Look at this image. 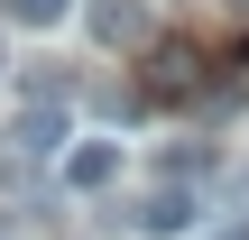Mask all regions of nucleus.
I'll return each mask as SVG.
<instances>
[{
	"label": "nucleus",
	"instance_id": "1",
	"mask_svg": "<svg viewBox=\"0 0 249 240\" xmlns=\"http://www.w3.org/2000/svg\"><path fill=\"white\" fill-rule=\"evenodd\" d=\"M148 102H185V92H203V46L194 37H166L157 55H148V83H139Z\"/></svg>",
	"mask_w": 249,
	"mask_h": 240
},
{
	"label": "nucleus",
	"instance_id": "2",
	"mask_svg": "<svg viewBox=\"0 0 249 240\" xmlns=\"http://www.w3.org/2000/svg\"><path fill=\"white\" fill-rule=\"evenodd\" d=\"M55 157H65V185H74V194H102V185L120 176V139H65Z\"/></svg>",
	"mask_w": 249,
	"mask_h": 240
},
{
	"label": "nucleus",
	"instance_id": "3",
	"mask_svg": "<svg viewBox=\"0 0 249 240\" xmlns=\"http://www.w3.org/2000/svg\"><path fill=\"white\" fill-rule=\"evenodd\" d=\"M148 240H166V231H194V194L185 185H157V194H139V213H129Z\"/></svg>",
	"mask_w": 249,
	"mask_h": 240
},
{
	"label": "nucleus",
	"instance_id": "4",
	"mask_svg": "<svg viewBox=\"0 0 249 240\" xmlns=\"http://www.w3.org/2000/svg\"><path fill=\"white\" fill-rule=\"evenodd\" d=\"M65 139H74V111H65V102H37V111L18 120V148H28V157H55Z\"/></svg>",
	"mask_w": 249,
	"mask_h": 240
},
{
	"label": "nucleus",
	"instance_id": "5",
	"mask_svg": "<svg viewBox=\"0 0 249 240\" xmlns=\"http://www.w3.org/2000/svg\"><path fill=\"white\" fill-rule=\"evenodd\" d=\"M92 37H102V46H139V37H148V9H139V0H92Z\"/></svg>",
	"mask_w": 249,
	"mask_h": 240
},
{
	"label": "nucleus",
	"instance_id": "6",
	"mask_svg": "<svg viewBox=\"0 0 249 240\" xmlns=\"http://www.w3.org/2000/svg\"><path fill=\"white\" fill-rule=\"evenodd\" d=\"M0 18H18V28H65L74 0H0Z\"/></svg>",
	"mask_w": 249,
	"mask_h": 240
},
{
	"label": "nucleus",
	"instance_id": "7",
	"mask_svg": "<svg viewBox=\"0 0 249 240\" xmlns=\"http://www.w3.org/2000/svg\"><path fill=\"white\" fill-rule=\"evenodd\" d=\"M194 240H249V222H222V231H194Z\"/></svg>",
	"mask_w": 249,
	"mask_h": 240
},
{
	"label": "nucleus",
	"instance_id": "8",
	"mask_svg": "<svg viewBox=\"0 0 249 240\" xmlns=\"http://www.w3.org/2000/svg\"><path fill=\"white\" fill-rule=\"evenodd\" d=\"M240 9H249V0H240Z\"/></svg>",
	"mask_w": 249,
	"mask_h": 240
}]
</instances>
